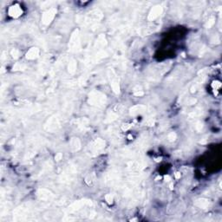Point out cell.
<instances>
[{
    "instance_id": "cell-1",
    "label": "cell",
    "mask_w": 222,
    "mask_h": 222,
    "mask_svg": "<svg viewBox=\"0 0 222 222\" xmlns=\"http://www.w3.org/2000/svg\"><path fill=\"white\" fill-rule=\"evenodd\" d=\"M88 103L91 105L103 107L106 103V96L101 92H92L90 94L88 97Z\"/></svg>"
},
{
    "instance_id": "cell-2",
    "label": "cell",
    "mask_w": 222,
    "mask_h": 222,
    "mask_svg": "<svg viewBox=\"0 0 222 222\" xmlns=\"http://www.w3.org/2000/svg\"><path fill=\"white\" fill-rule=\"evenodd\" d=\"M69 46H70V50L74 52L78 51L80 50V36H79L78 30H75L74 33L72 34Z\"/></svg>"
},
{
    "instance_id": "cell-3",
    "label": "cell",
    "mask_w": 222,
    "mask_h": 222,
    "mask_svg": "<svg viewBox=\"0 0 222 222\" xmlns=\"http://www.w3.org/2000/svg\"><path fill=\"white\" fill-rule=\"evenodd\" d=\"M56 13H57V9L56 8H51L49 9L48 11H46L45 12L43 13V16H42V23L44 24V25H48L51 23V21L54 19L55 16H56Z\"/></svg>"
},
{
    "instance_id": "cell-4",
    "label": "cell",
    "mask_w": 222,
    "mask_h": 222,
    "mask_svg": "<svg viewBox=\"0 0 222 222\" xmlns=\"http://www.w3.org/2000/svg\"><path fill=\"white\" fill-rule=\"evenodd\" d=\"M109 75L110 85H111L112 90H114V92L115 94H119L120 93V85H119V81H118L117 76L115 75V73L113 70H109Z\"/></svg>"
},
{
    "instance_id": "cell-5",
    "label": "cell",
    "mask_w": 222,
    "mask_h": 222,
    "mask_svg": "<svg viewBox=\"0 0 222 222\" xmlns=\"http://www.w3.org/2000/svg\"><path fill=\"white\" fill-rule=\"evenodd\" d=\"M162 11H163V9L161 5H156V6L153 7L152 10L150 11L149 14H148V19L149 21H153V20L156 19L162 13Z\"/></svg>"
},
{
    "instance_id": "cell-6",
    "label": "cell",
    "mask_w": 222,
    "mask_h": 222,
    "mask_svg": "<svg viewBox=\"0 0 222 222\" xmlns=\"http://www.w3.org/2000/svg\"><path fill=\"white\" fill-rule=\"evenodd\" d=\"M8 13L9 15L11 17V18H18L22 15L23 13V11L20 7V5H11L10 8H9V11H8Z\"/></svg>"
},
{
    "instance_id": "cell-7",
    "label": "cell",
    "mask_w": 222,
    "mask_h": 222,
    "mask_svg": "<svg viewBox=\"0 0 222 222\" xmlns=\"http://www.w3.org/2000/svg\"><path fill=\"white\" fill-rule=\"evenodd\" d=\"M39 53H40L39 49H38V48H36V47H33V48L30 49V50L28 51V52L26 53V58H27L28 60H34V59H36V58L38 57Z\"/></svg>"
},
{
    "instance_id": "cell-8",
    "label": "cell",
    "mask_w": 222,
    "mask_h": 222,
    "mask_svg": "<svg viewBox=\"0 0 222 222\" xmlns=\"http://www.w3.org/2000/svg\"><path fill=\"white\" fill-rule=\"evenodd\" d=\"M104 147H105V142L102 139H96L91 144V149L94 151H98L100 149H103Z\"/></svg>"
},
{
    "instance_id": "cell-9",
    "label": "cell",
    "mask_w": 222,
    "mask_h": 222,
    "mask_svg": "<svg viewBox=\"0 0 222 222\" xmlns=\"http://www.w3.org/2000/svg\"><path fill=\"white\" fill-rule=\"evenodd\" d=\"M146 111V106L144 105H136L130 109V115H137L139 114L143 113Z\"/></svg>"
},
{
    "instance_id": "cell-10",
    "label": "cell",
    "mask_w": 222,
    "mask_h": 222,
    "mask_svg": "<svg viewBox=\"0 0 222 222\" xmlns=\"http://www.w3.org/2000/svg\"><path fill=\"white\" fill-rule=\"evenodd\" d=\"M195 205L200 207V208H203V209H206L209 206H210V201L206 199H198L195 200Z\"/></svg>"
},
{
    "instance_id": "cell-11",
    "label": "cell",
    "mask_w": 222,
    "mask_h": 222,
    "mask_svg": "<svg viewBox=\"0 0 222 222\" xmlns=\"http://www.w3.org/2000/svg\"><path fill=\"white\" fill-rule=\"evenodd\" d=\"M76 68H77V64H76V60L74 59H71L69 63V65H68V70L70 74H75V72L76 71Z\"/></svg>"
},
{
    "instance_id": "cell-12",
    "label": "cell",
    "mask_w": 222,
    "mask_h": 222,
    "mask_svg": "<svg viewBox=\"0 0 222 222\" xmlns=\"http://www.w3.org/2000/svg\"><path fill=\"white\" fill-rule=\"evenodd\" d=\"M71 148L73 151H78L81 148V142L77 138H74L71 141Z\"/></svg>"
},
{
    "instance_id": "cell-13",
    "label": "cell",
    "mask_w": 222,
    "mask_h": 222,
    "mask_svg": "<svg viewBox=\"0 0 222 222\" xmlns=\"http://www.w3.org/2000/svg\"><path fill=\"white\" fill-rule=\"evenodd\" d=\"M105 200H106L109 204H112L113 201H114V196H113V194H106V195H105Z\"/></svg>"
},
{
    "instance_id": "cell-14",
    "label": "cell",
    "mask_w": 222,
    "mask_h": 222,
    "mask_svg": "<svg viewBox=\"0 0 222 222\" xmlns=\"http://www.w3.org/2000/svg\"><path fill=\"white\" fill-rule=\"evenodd\" d=\"M214 21H215V18H214L213 17H211V18L208 19V21L206 22V28H211V27L213 25Z\"/></svg>"
},
{
    "instance_id": "cell-15",
    "label": "cell",
    "mask_w": 222,
    "mask_h": 222,
    "mask_svg": "<svg viewBox=\"0 0 222 222\" xmlns=\"http://www.w3.org/2000/svg\"><path fill=\"white\" fill-rule=\"evenodd\" d=\"M11 54L12 57H13V58H15V59L18 58V57H19V56H20V52H19V51H18V50H17V49H13V50L11 51Z\"/></svg>"
},
{
    "instance_id": "cell-16",
    "label": "cell",
    "mask_w": 222,
    "mask_h": 222,
    "mask_svg": "<svg viewBox=\"0 0 222 222\" xmlns=\"http://www.w3.org/2000/svg\"><path fill=\"white\" fill-rule=\"evenodd\" d=\"M176 137H177V136H176V134H175L174 132H171V133H169L168 136H167V139H168V141H170V142H173V141H175Z\"/></svg>"
},
{
    "instance_id": "cell-17",
    "label": "cell",
    "mask_w": 222,
    "mask_h": 222,
    "mask_svg": "<svg viewBox=\"0 0 222 222\" xmlns=\"http://www.w3.org/2000/svg\"><path fill=\"white\" fill-rule=\"evenodd\" d=\"M24 68H25L24 65H22V64H20V63H17V64L13 67V70H24Z\"/></svg>"
},
{
    "instance_id": "cell-18",
    "label": "cell",
    "mask_w": 222,
    "mask_h": 222,
    "mask_svg": "<svg viewBox=\"0 0 222 222\" xmlns=\"http://www.w3.org/2000/svg\"><path fill=\"white\" fill-rule=\"evenodd\" d=\"M212 86H213V88H214V90H218V88H220L221 83H220V82H219V81H215V82H213Z\"/></svg>"
},
{
    "instance_id": "cell-19",
    "label": "cell",
    "mask_w": 222,
    "mask_h": 222,
    "mask_svg": "<svg viewBox=\"0 0 222 222\" xmlns=\"http://www.w3.org/2000/svg\"><path fill=\"white\" fill-rule=\"evenodd\" d=\"M134 94H135V96H143L144 92H143V90L141 88L140 90H135Z\"/></svg>"
},
{
    "instance_id": "cell-20",
    "label": "cell",
    "mask_w": 222,
    "mask_h": 222,
    "mask_svg": "<svg viewBox=\"0 0 222 222\" xmlns=\"http://www.w3.org/2000/svg\"><path fill=\"white\" fill-rule=\"evenodd\" d=\"M130 128H131V124L126 123V124H122V125H121V129H122L123 131H127V130H128Z\"/></svg>"
},
{
    "instance_id": "cell-21",
    "label": "cell",
    "mask_w": 222,
    "mask_h": 222,
    "mask_svg": "<svg viewBox=\"0 0 222 222\" xmlns=\"http://www.w3.org/2000/svg\"><path fill=\"white\" fill-rule=\"evenodd\" d=\"M62 159H63V154H62V153H58L57 155H56L55 160H56L57 161H60Z\"/></svg>"
},
{
    "instance_id": "cell-22",
    "label": "cell",
    "mask_w": 222,
    "mask_h": 222,
    "mask_svg": "<svg viewBox=\"0 0 222 222\" xmlns=\"http://www.w3.org/2000/svg\"><path fill=\"white\" fill-rule=\"evenodd\" d=\"M174 175H175V178H176V179L181 178V173H178V172L175 173H174Z\"/></svg>"
},
{
    "instance_id": "cell-23",
    "label": "cell",
    "mask_w": 222,
    "mask_h": 222,
    "mask_svg": "<svg viewBox=\"0 0 222 222\" xmlns=\"http://www.w3.org/2000/svg\"><path fill=\"white\" fill-rule=\"evenodd\" d=\"M165 180H166V182H170V181H171L170 176H169V175H166V176H165Z\"/></svg>"
}]
</instances>
